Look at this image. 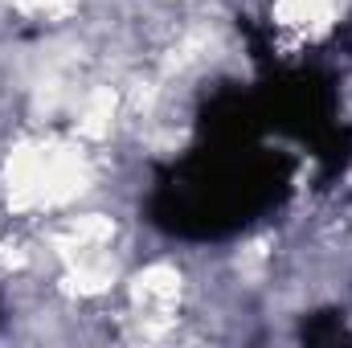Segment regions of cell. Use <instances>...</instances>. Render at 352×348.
<instances>
[{"label": "cell", "instance_id": "obj_1", "mask_svg": "<svg viewBox=\"0 0 352 348\" xmlns=\"http://www.w3.org/2000/svg\"><path fill=\"white\" fill-rule=\"evenodd\" d=\"M213 140L217 144L209 152H197L176 164L156 193L152 213L173 234H230L270 209L287 188V160L250 148V140Z\"/></svg>", "mask_w": 352, "mask_h": 348}]
</instances>
